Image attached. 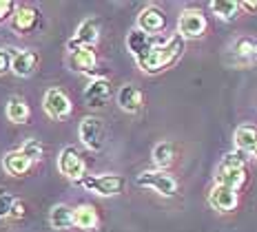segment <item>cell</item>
<instances>
[{
    "label": "cell",
    "instance_id": "cell-1",
    "mask_svg": "<svg viewBox=\"0 0 257 232\" xmlns=\"http://www.w3.org/2000/svg\"><path fill=\"white\" fill-rule=\"evenodd\" d=\"M182 53H184V38L180 34H175V36L167 38V40H160L147 56L136 62L144 73H160V71H164V69L173 67L182 58Z\"/></svg>",
    "mask_w": 257,
    "mask_h": 232
},
{
    "label": "cell",
    "instance_id": "cell-2",
    "mask_svg": "<svg viewBox=\"0 0 257 232\" xmlns=\"http://www.w3.org/2000/svg\"><path fill=\"white\" fill-rule=\"evenodd\" d=\"M244 181H246L244 157L239 153H226L217 166L215 183H222V186H228L233 190H239L244 186Z\"/></svg>",
    "mask_w": 257,
    "mask_h": 232
},
{
    "label": "cell",
    "instance_id": "cell-3",
    "mask_svg": "<svg viewBox=\"0 0 257 232\" xmlns=\"http://www.w3.org/2000/svg\"><path fill=\"white\" fill-rule=\"evenodd\" d=\"M80 186H82L84 190L95 192V195H100V197H115L124 190L126 181L122 175L109 172V175H84Z\"/></svg>",
    "mask_w": 257,
    "mask_h": 232
},
{
    "label": "cell",
    "instance_id": "cell-4",
    "mask_svg": "<svg viewBox=\"0 0 257 232\" xmlns=\"http://www.w3.org/2000/svg\"><path fill=\"white\" fill-rule=\"evenodd\" d=\"M138 186L142 188H151V190H155L158 195L162 197H175L180 190V183L178 179H175L171 172L167 170H144L138 175Z\"/></svg>",
    "mask_w": 257,
    "mask_h": 232
},
{
    "label": "cell",
    "instance_id": "cell-5",
    "mask_svg": "<svg viewBox=\"0 0 257 232\" xmlns=\"http://www.w3.org/2000/svg\"><path fill=\"white\" fill-rule=\"evenodd\" d=\"M78 133H80V142H82L89 150L98 153V150L104 148V124L100 117L87 115L82 122H80Z\"/></svg>",
    "mask_w": 257,
    "mask_h": 232
},
{
    "label": "cell",
    "instance_id": "cell-6",
    "mask_svg": "<svg viewBox=\"0 0 257 232\" xmlns=\"http://www.w3.org/2000/svg\"><path fill=\"white\" fill-rule=\"evenodd\" d=\"M98 38H100V20L95 18V16H91V18H84L82 23L78 25L76 36L67 42V49L76 51L80 47H93L95 42H98Z\"/></svg>",
    "mask_w": 257,
    "mask_h": 232
},
{
    "label": "cell",
    "instance_id": "cell-7",
    "mask_svg": "<svg viewBox=\"0 0 257 232\" xmlns=\"http://www.w3.org/2000/svg\"><path fill=\"white\" fill-rule=\"evenodd\" d=\"M42 106H45V113L51 120H67V117L71 115V100H69V95L60 89L47 91L45 100H42Z\"/></svg>",
    "mask_w": 257,
    "mask_h": 232
},
{
    "label": "cell",
    "instance_id": "cell-8",
    "mask_svg": "<svg viewBox=\"0 0 257 232\" xmlns=\"http://www.w3.org/2000/svg\"><path fill=\"white\" fill-rule=\"evenodd\" d=\"M206 31V18L200 9H186L180 14L178 20V34L184 38H200Z\"/></svg>",
    "mask_w": 257,
    "mask_h": 232
},
{
    "label": "cell",
    "instance_id": "cell-9",
    "mask_svg": "<svg viewBox=\"0 0 257 232\" xmlns=\"http://www.w3.org/2000/svg\"><path fill=\"white\" fill-rule=\"evenodd\" d=\"M58 170H60L64 177H69V179L82 181V177H84V161H82L80 153L73 146H67V148L60 150V155H58Z\"/></svg>",
    "mask_w": 257,
    "mask_h": 232
},
{
    "label": "cell",
    "instance_id": "cell-10",
    "mask_svg": "<svg viewBox=\"0 0 257 232\" xmlns=\"http://www.w3.org/2000/svg\"><path fill=\"white\" fill-rule=\"evenodd\" d=\"M237 201H239L237 190L222 186V183H215L211 188V192H208V203L215 210H219V212H231V210L237 208Z\"/></svg>",
    "mask_w": 257,
    "mask_h": 232
},
{
    "label": "cell",
    "instance_id": "cell-11",
    "mask_svg": "<svg viewBox=\"0 0 257 232\" xmlns=\"http://www.w3.org/2000/svg\"><path fill=\"white\" fill-rule=\"evenodd\" d=\"M164 27H167V16L158 7H147L138 16V29L149 36H158L160 31H164Z\"/></svg>",
    "mask_w": 257,
    "mask_h": 232
},
{
    "label": "cell",
    "instance_id": "cell-12",
    "mask_svg": "<svg viewBox=\"0 0 257 232\" xmlns=\"http://www.w3.org/2000/svg\"><path fill=\"white\" fill-rule=\"evenodd\" d=\"M111 98V84L106 78H95L91 80L84 89V102L93 109H102V106L109 102Z\"/></svg>",
    "mask_w": 257,
    "mask_h": 232
},
{
    "label": "cell",
    "instance_id": "cell-13",
    "mask_svg": "<svg viewBox=\"0 0 257 232\" xmlns=\"http://www.w3.org/2000/svg\"><path fill=\"white\" fill-rule=\"evenodd\" d=\"M158 38L155 36H149V34H144V31H140L136 27L133 31H128V36H126V49L131 51V56L136 58V60H140V58H144L149 51L153 49L155 45H158Z\"/></svg>",
    "mask_w": 257,
    "mask_h": 232
},
{
    "label": "cell",
    "instance_id": "cell-14",
    "mask_svg": "<svg viewBox=\"0 0 257 232\" xmlns=\"http://www.w3.org/2000/svg\"><path fill=\"white\" fill-rule=\"evenodd\" d=\"M36 64H38V56L29 49H14L12 56V71L18 75V78H31L36 71Z\"/></svg>",
    "mask_w": 257,
    "mask_h": 232
},
{
    "label": "cell",
    "instance_id": "cell-15",
    "mask_svg": "<svg viewBox=\"0 0 257 232\" xmlns=\"http://www.w3.org/2000/svg\"><path fill=\"white\" fill-rule=\"evenodd\" d=\"M38 23H40V14L36 12V9L20 7V9H16V14L12 18V29L18 31L20 36H27V34H31V31L38 27Z\"/></svg>",
    "mask_w": 257,
    "mask_h": 232
},
{
    "label": "cell",
    "instance_id": "cell-16",
    "mask_svg": "<svg viewBox=\"0 0 257 232\" xmlns=\"http://www.w3.org/2000/svg\"><path fill=\"white\" fill-rule=\"evenodd\" d=\"M142 91L138 89L136 84H124L120 91H117V104H120L122 111L126 113H138L142 109Z\"/></svg>",
    "mask_w": 257,
    "mask_h": 232
},
{
    "label": "cell",
    "instance_id": "cell-17",
    "mask_svg": "<svg viewBox=\"0 0 257 232\" xmlns=\"http://www.w3.org/2000/svg\"><path fill=\"white\" fill-rule=\"evenodd\" d=\"M31 161L27 155L23 153V150H12V153H7L3 157V168L9 172V175H14V177H20V175H27L31 168Z\"/></svg>",
    "mask_w": 257,
    "mask_h": 232
},
{
    "label": "cell",
    "instance_id": "cell-18",
    "mask_svg": "<svg viewBox=\"0 0 257 232\" xmlns=\"http://www.w3.org/2000/svg\"><path fill=\"white\" fill-rule=\"evenodd\" d=\"M95 62H98V58H95V51L93 47H80V49L71 51V69L78 73H89L95 69Z\"/></svg>",
    "mask_w": 257,
    "mask_h": 232
},
{
    "label": "cell",
    "instance_id": "cell-19",
    "mask_svg": "<svg viewBox=\"0 0 257 232\" xmlns=\"http://www.w3.org/2000/svg\"><path fill=\"white\" fill-rule=\"evenodd\" d=\"M235 139V146H237L239 153H248L253 155V150L257 146V131L253 126H239L233 135Z\"/></svg>",
    "mask_w": 257,
    "mask_h": 232
},
{
    "label": "cell",
    "instance_id": "cell-20",
    "mask_svg": "<svg viewBox=\"0 0 257 232\" xmlns=\"http://www.w3.org/2000/svg\"><path fill=\"white\" fill-rule=\"evenodd\" d=\"M49 221L56 230H69L73 223V210L67 206V203H58V206L51 208V214H49Z\"/></svg>",
    "mask_w": 257,
    "mask_h": 232
},
{
    "label": "cell",
    "instance_id": "cell-21",
    "mask_svg": "<svg viewBox=\"0 0 257 232\" xmlns=\"http://www.w3.org/2000/svg\"><path fill=\"white\" fill-rule=\"evenodd\" d=\"M73 223L82 230H93L98 225V212H95V208L89 206V203L78 206L73 210Z\"/></svg>",
    "mask_w": 257,
    "mask_h": 232
},
{
    "label": "cell",
    "instance_id": "cell-22",
    "mask_svg": "<svg viewBox=\"0 0 257 232\" xmlns=\"http://www.w3.org/2000/svg\"><path fill=\"white\" fill-rule=\"evenodd\" d=\"M175 159V148L171 142H160L153 146V161L160 170H167Z\"/></svg>",
    "mask_w": 257,
    "mask_h": 232
},
{
    "label": "cell",
    "instance_id": "cell-23",
    "mask_svg": "<svg viewBox=\"0 0 257 232\" xmlns=\"http://www.w3.org/2000/svg\"><path fill=\"white\" fill-rule=\"evenodd\" d=\"M7 117L14 124H25L29 120V106H27V102L23 98H18V95H14L7 102Z\"/></svg>",
    "mask_w": 257,
    "mask_h": 232
},
{
    "label": "cell",
    "instance_id": "cell-24",
    "mask_svg": "<svg viewBox=\"0 0 257 232\" xmlns=\"http://www.w3.org/2000/svg\"><path fill=\"white\" fill-rule=\"evenodd\" d=\"M211 12L222 20H233L239 14V3H235V0H215V3H211Z\"/></svg>",
    "mask_w": 257,
    "mask_h": 232
},
{
    "label": "cell",
    "instance_id": "cell-25",
    "mask_svg": "<svg viewBox=\"0 0 257 232\" xmlns=\"http://www.w3.org/2000/svg\"><path fill=\"white\" fill-rule=\"evenodd\" d=\"M20 150H23V153H25L31 161H40V159H42V153H45L42 144L38 142V139H34V137L27 139V142L23 144V148H20Z\"/></svg>",
    "mask_w": 257,
    "mask_h": 232
},
{
    "label": "cell",
    "instance_id": "cell-26",
    "mask_svg": "<svg viewBox=\"0 0 257 232\" xmlns=\"http://www.w3.org/2000/svg\"><path fill=\"white\" fill-rule=\"evenodd\" d=\"M14 197L9 195V192H5V190H0V219L3 217H9L12 214V208H14Z\"/></svg>",
    "mask_w": 257,
    "mask_h": 232
},
{
    "label": "cell",
    "instance_id": "cell-27",
    "mask_svg": "<svg viewBox=\"0 0 257 232\" xmlns=\"http://www.w3.org/2000/svg\"><path fill=\"white\" fill-rule=\"evenodd\" d=\"M12 56L14 49H0V75L12 71Z\"/></svg>",
    "mask_w": 257,
    "mask_h": 232
},
{
    "label": "cell",
    "instance_id": "cell-28",
    "mask_svg": "<svg viewBox=\"0 0 257 232\" xmlns=\"http://www.w3.org/2000/svg\"><path fill=\"white\" fill-rule=\"evenodd\" d=\"M14 9H16V5L12 0H0V20H7L9 16L14 18Z\"/></svg>",
    "mask_w": 257,
    "mask_h": 232
},
{
    "label": "cell",
    "instance_id": "cell-29",
    "mask_svg": "<svg viewBox=\"0 0 257 232\" xmlns=\"http://www.w3.org/2000/svg\"><path fill=\"white\" fill-rule=\"evenodd\" d=\"M9 217H14V219L25 217V203H23V201H16V203H14V208H12V214H9Z\"/></svg>",
    "mask_w": 257,
    "mask_h": 232
},
{
    "label": "cell",
    "instance_id": "cell-30",
    "mask_svg": "<svg viewBox=\"0 0 257 232\" xmlns=\"http://www.w3.org/2000/svg\"><path fill=\"white\" fill-rule=\"evenodd\" d=\"M239 9H246V12H257V3H239Z\"/></svg>",
    "mask_w": 257,
    "mask_h": 232
},
{
    "label": "cell",
    "instance_id": "cell-31",
    "mask_svg": "<svg viewBox=\"0 0 257 232\" xmlns=\"http://www.w3.org/2000/svg\"><path fill=\"white\" fill-rule=\"evenodd\" d=\"M253 157H257V146H255V150H253Z\"/></svg>",
    "mask_w": 257,
    "mask_h": 232
}]
</instances>
